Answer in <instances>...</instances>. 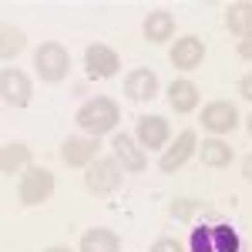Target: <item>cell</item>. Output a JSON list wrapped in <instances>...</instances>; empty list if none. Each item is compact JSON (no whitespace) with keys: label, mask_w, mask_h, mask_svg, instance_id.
<instances>
[{"label":"cell","mask_w":252,"mask_h":252,"mask_svg":"<svg viewBox=\"0 0 252 252\" xmlns=\"http://www.w3.org/2000/svg\"><path fill=\"white\" fill-rule=\"evenodd\" d=\"M31 165V148L24 145V141H3V148H0V175H17L24 172Z\"/></svg>","instance_id":"cell-18"},{"label":"cell","mask_w":252,"mask_h":252,"mask_svg":"<svg viewBox=\"0 0 252 252\" xmlns=\"http://www.w3.org/2000/svg\"><path fill=\"white\" fill-rule=\"evenodd\" d=\"M54 195V172L47 168H27L20 172V182H17V198L24 209H34V205H44L47 198Z\"/></svg>","instance_id":"cell-3"},{"label":"cell","mask_w":252,"mask_h":252,"mask_svg":"<svg viewBox=\"0 0 252 252\" xmlns=\"http://www.w3.org/2000/svg\"><path fill=\"white\" fill-rule=\"evenodd\" d=\"M168 61H172L178 71H195V67H202V61H205V40L189 34V37H178L172 44V51H168Z\"/></svg>","instance_id":"cell-11"},{"label":"cell","mask_w":252,"mask_h":252,"mask_svg":"<svg viewBox=\"0 0 252 252\" xmlns=\"http://www.w3.org/2000/svg\"><path fill=\"white\" fill-rule=\"evenodd\" d=\"M246 131H249V138H252V115L246 118Z\"/></svg>","instance_id":"cell-29"},{"label":"cell","mask_w":252,"mask_h":252,"mask_svg":"<svg viewBox=\"0 0 252 252\" xmlns=\"http://www.w3.org/2000/svg\"><path fill=\"white\" fill-rule=\"evenodd\" d=\"M0 97H3V104H10V108H27L31 97H34V84H31V78H27L24 71L3 67V74H0Z\"/></svg>","instance_id":"cell-8"},{"label":"cell","mask_w":252,"mask_h":252,"mask_svg":"<svg viewBox=\"0 0 252 252\" xmlns=\"http://www.w3.org/2000/svg\"><path fill=\"white\" fill-rule=\"evenodd\" d=\"M232 145H225V138H205V141H198V161L205 165V168H229L232 165Z\"/></svg>","instance_id":"cell-14"},{"label":"cell","mask_w":252,"mask_h":252,"mask_svg":"<svg viewBox=\"0 0 252 252\" xmlns=\"http://www.w3.org/2000/svg\"><path fill=\"white\" fill-rule=\"evenodd\" d=\"M235 51H239V58H242V61H252V34H246V37L239 40Z\"/></svg>","instance_id":"cell-25"},{"label":"cell","mask_w":252,"mask_h":252,"mask_svg":"<svg viewBox=\"0 0 252 252\" xmlns=\"http://www.w3.org/2000/svg\"><path fill=\"white\" fill-rule=\"evenodd\" d=\"M78 128L81 135H91V138H101V135H111L118 128V121H121V108H118L115 97L108 94H97L91 101H84L78 108Z\"/></svg>","instance_id":"cell-1"},{"label":"cell","mask_w":252,"mask_h":252,"mask_svg":"<svg viewBox=\"0 0 252 252\" xmlns=\"http://www.w3.org/2000/svg\"><path fill=\"white\" fill-rule=\"evenodd\" d=\"M101 138L91 135H67L64 145H61V161L67 168H91L97 158H101Z\"/></svg>","instance_id":"cell-5"},{"label":"cell","mask_w":252,"mask_h":252,"mask_svg":"<svg viewBox=\"0 0 252 252\" xmlns=\"http://www.w3.org/2000/svg\"><path fill=\"white\" fill-rule=\"evenodd\" d=\"M125 97L128 101H152L158 94V74L152 67H135L125 74Z\"/></svg>","instance_id":"cell-12"},{"label":"cell","mask_w":252,"mask_h":252,"mask_svg":"<svg viewBox=\"0 0 252 252\" xmlns=\"http://www.w3.org/2000/svg\"><path fill=\"white\" fill-rule=\"evenodd\" d=\"M34 67H37V78L47 84H58L71 74V54L67 47L58 40H44L37 51H34Z\"/></svg>","instance_id":"cell-2"},{"label":"cell","mask_w":252,"mask_h":252,"mask_svg":"<svg viewBox=\"0 0 252 252\" xmlns=\"http://www.w3.org/2000/svg\"><path fill=\"white\" fill-rule=\"evenodd\" d=\"M242 178H246V182H252V152H249V158L242 161Z\"/></svg>","instance_id":"cell-27"},{"label":"cell","mask_w":252,"mask_h":252,"mask_svg":"<svg viewBox=\"0 0 252 252\" xmlns=\"http://www.w3.org/2000/svg\"><path fill=\"white\" fill-rule=\"evenodd\" d=\"M24 44H27L24 31H20V27H10V24H7V27L0 31V61H3V64L10 67V61H14V58L20 54V51H24Z\"/></svg>","instance_id":"cell-20"},{"label":"cell","mask_w":252,"mask_h":252,"mask_svg":"<svg viewBox=\"0 0 252 252\" xmlns=\"http://www.w3.org/2000/svg\"><path fill=\"white\" fill-rule=\"evenodd\" d=\"M168 104H172L175 115H192L198 108V88L189 78H178L168 84Z\"/></svg>","instance_id":"cell-15"},{"label":"cell","mask_w":252,"mask_h":252,"mask_svg":"<svg viewBox=\"0 0 252 252\" xmlns=\"http://www.w3.org/2000/svg\"><path fill=\"white\" fill-rule=\"evenodd\" d=\"M78 252H121V235H118L115 229H104V225L88 229V232L81 235Z\"/></svg>","instance_id":"cell-17"},{"label":"cell","mask_w":252,"mask_h":252,"mask_svg":"<svg viewBox=\"0 0 252 252\" xmlns=\"http://www.w3.org/2000/svg\"><path fill=\"white\" fill-rule=\"evenodd\" d=\"M121 161L118 158H97L94 165L84 172V189L97 198H104V195H115L121 189Z\"/></svg>","instance_id":"cell-4"},{"label":"cell","mask_w":252,"mask_h":252,"mask_svg":"<svg viewBox=\"0 0 252 252\" xmlns=\"http://www.w3.org/2000/svg\"><path fill=\"white\" fill-rule=\"evenodd\" d=\"M44 252H74V249H67V246H51V249H44Z\"/></svg>","instance_id":"cell-28"},{"label":"cell","mask_w":252,"mask_h":252,"mask_svg":"<svg viewBox=\"0 0 252 252\" xmlns=\"http://www.w3.org/2000/svg\"><path fill=\"white\" fill-rule=\"evenodd\" d=\"M84 71H88V78L108 81L121 71V58H118L115 47H108V44H88V51H84Z\"/></svg>","instance_id":"cell-7"},{"label":"cell","mask_w":252,"mask_h":252,"mask_svg":"<svg viewBox=\"0 0 252 252\" xmlns=\"http://www.w3.org/2000/svg\"><path fill=\"white\" fill-rule=\"evenodd\" d=\"M192 252H215L212 225H198V229H192Z\"/></svg>","instance_id":"cell-22"},{"label":"cell","mask_w":252,"mask_h":252,"mask_svg":"<svg viewBox=\"0 0 252 252\" xmlns=\"http://www.w3.org/2000/svg\"><path fill=\"white\" fill-rule=\"evenodd\" d=\"M111 145H115V158L121 161L125 172H145V168H148L145 148H141L131 135H121V131H118V138L111 141Z\"/></svg>","instance_id":"cell-13"},{"label":"cell","mask_w":252,"mask_h":252,"mask_svg":"<svg viewBox=\"0 0 252 252\" xmlns=\"http://www.w3.org/2000/svg\"><path fill=\"white\" fill-rule=\"evenodd\" d=\"M195 212V202H189V198H182V202H172V215L175 219H182V222H189Z\"/></svg>","instance_id":"cell-24"},{"label":"cell","mask_w":252,"mask_h":252,"mask_svg":"<svg viewBox=\"0 0 252 252\" xmlns=\"http://www.w3.org/2000/svg\"><path fill=\"white\" fill-rule=\"evenodd\" d=\"M141 34H145V40H152V44L172 40V34H175L172 10H152V14L145 17V24H141Z\"/></svg>","instance_id":"cell-16"},{"label":"cell","mask_w":252,"mask_h":252,"mask_svg":"<svg viewBox=\"0 0 252 252\" xmlns=\"http://www.w3.org/2000/svg\"><path fill=\"white\" fill-rule=\"evenodd\" d=\"M168 138H172V128H168V121L161 115H145L138 118L135 125V141L145 148V152H158V148H165L168 145Z\"/></svg>","instance_id":"cell-10"},{"label":"cell","mask_w":252,"mask_h":252,"mask_svg":"<svg viewBox=\"0 0 252 252\" xmlns=\"http://www.w3.org/2000/svg\"><path fill=\"white\" fill-rule=\"evenodd\" d=\"M239 94L246 97V101H252V74H246V78L239 81Z\"/></svg>","instance_id":"cell-26"},{"label":"cell","mask_w":252,"mask_h":252,"mask_svg":"<svg viewBox=\"0 0 252 252\" xmlns=\"http://www.w3.org/2000/svg\"><path fill=\"white\" fill-rule=\"evenodd\" d=\"M225 27H229L239 40L246 37V34H252V3H249V0H239V3L229 7V14H225Z\"/></svg>","instance_id":"cell-19"},{"label":"cell","mask_w":252,"mask_h":252,"mask_svg":"<svg viewBox=\"0 0 252 252\" xmlns=\"http://www.w3.org/2000/svg\"><path fill=\"white\" fill-rule=\"evenodd\" d=\"M215 235V252H239V235L232 225H212Z\"/></svg>","instance_id":"cell-21"},{"label":"cell","mask_w":252,"mask_h":252,"mask_svg":"<svg viewBox=\"0 0 252 252\" xmlns=\"http://www.w3.org/2000/svg\"><path fill=\"white\" fill-rule=\"evenodd\" d=\"M152 252H185V246L178 239H172V235H161V239H155Z\"/></svg>","instance_id":"cell-23"},{"label":"cell","mask_w":252,"mask_h":252,"mask_svg":"<svg viewBox=\"0 0 252 252\" xmlns=\"http://www.w3.org/2000/svg\"><path fill=\"white\" fill-rule=\"evenodd\" d=\"M198 121H202V128L212 138H225L239 128V108H235L232 101H209L202 108Z\"/></svg>","instance_id":"cell-6"},{"label":"cell","mask_w":252,"mask_h":252,"mask_svg":"<svg viewBox=\"0 0 252 252\" xmlns=\"http://www.w3.org/2000/svg\"><path fill=\"white\" fill-rule=\"evenodd\" d=\"M195 148H198V135H195L192 128H185V131L165 148V155L158 158V172L172 175V172H178V168H185V161L195 155Z\"/></svg>","instance_id":"cell-9"}]
</instances>
